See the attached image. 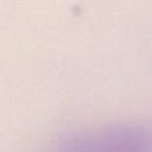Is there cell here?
I'll use <instances>...</instances> for the list:
<instances>
[]
</instances>
